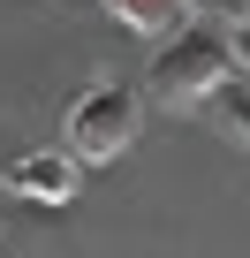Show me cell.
Masks as SVG:
<instances>
[{"instance_id": "obj_2", "label": "cell", "mask_w": 250, "mask_h": 258, "mask_svg": "<svg viewBox=\"0 0 250 258\" xmlns=\"http://www.w3.org/2000/svg\"><path fill=\"white\" fill-rule=\"evenodd\" d=\"M137 129H144L137 91L99 76V84L76 91V106H68V152H76L84 167H106V160H121V152L137 145Z\"/></svg>"}, {"instance_id": "obj_5", "label": "cell", "mask_w": 250, "mask_h": 258, "mask_svg": "<svg viewBox=\"0 0 250 258\" xmlns=\"http://www.w3.org/2000/svg\"><path fill=\"white\" fill-rule=\"evenodd\" d=\"M106 8H114V23H129L144 38H167V31H182L190 0H106Z\"/></svg>"}, {"instance_id": "obj_6", "label": "cell", "mask_w": 250, "mask_h": 258, "mask_svg": "<svg viewBox=\"0 0 250 258\" xmlns=\"http://www.w3.org/2000/svg\"><path fill=\"white\" fill-rule=\"evenodd\" d=\"M197 16H212V23H242L250 0H197Z\"/></svg>"}, {"instance_id": "obj_4", "label": "cell", "mask_w": 250, "mask_h": 258, "mask_svg": "<svg viewBox=\"0 0 250 258\" xmlns=\"http://www.w3.org/2000/svg\"><path fill=\"white\" fill-rule=\"evenodd\" d=\"M205 114H212V129H220L227 145L250 152V69H242V76H220V84L205 91Z\"/></svg>"}, {"instance_id": "obj_3", "label": "cell", "mask_w": 250, "mask_h": 258, "mask_svg": "<svg viewBox=\"0 0 250 258\" xmlns=\"http://www.w3.org/2000/svg\"><path fill=\"white\" fill-rule=\"evenodd\" d=\"M84 182V160L61 145V152H23L8 167V198H31V205H68Z\"/></svg>"}, {"instance_id": "obj_1", "label": "cell", "mask_w": 250, "mask_h": 258, "mask_svg": "<svg viewBox=\"0 0 250 258\" xmlns=\"http://www.w3.org/2000/svg\"><path fill=\"white\" fill-rule=\"evenodd\" d=\"M220 76H235V46H227L220 31H182V38H167V46L152 53L144 91L182 114V106H205V91H212Z\"/></svg>"}, {"instance_id": "obj_7", "label": "cell", "mask_w": 250, "mask_h": 258, "mask_svg": "<svg viewBox=\"0 0 250 258\" xmlns=\"http://www.w3.org/2000/svg\"><path fill=\"white\" fill-rule=\"evenodd\" d=\"M227 31H235V38H227V46H235V69H250V16H242V23H227Z\"/></svg>"}]
</instances>
